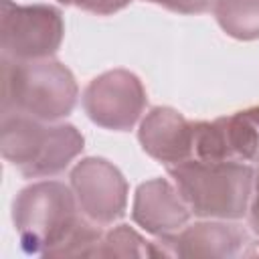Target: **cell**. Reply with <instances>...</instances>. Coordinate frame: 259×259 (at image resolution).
<instances>
[{"mask_svg":"<svg viewBox=\"0 0 259 259\" xmlns=\"http://www.w3.org/2000/svg\"><path fill=\"white\" fill-rule=\"evenodd\" d=\"M166 170L194 217L239 221L247 214L255 172L251 164L190 158Z\"/></svg>","mask_w":259,"mask_h":259,"instance_id":"obj_1","label":"cell"},{"mask_svg":"<svg viewBox=\"0 0 259 259\" xmlns=\"http://www.w3.org/2000/svg\"><path fill=\"white\" fill-rule=\"evenodd\" d=\"M0 150L22 176L49 178L63 172L83 152V136L71 123L2 111Z\"/></svg>","mask_w":259,"mask_h":259,"instance_id":"obj_2","label":"cell"},{"mask_svg":"<svg viewBox=\"0 0 259 259\" xmlns=\"http://www.w3.org/2000/svg\"><path fill=\"white\" fill-rule=\"evenodd\" d=\"M77 95V81L63 63L55 59L12 61L2 57V111L24 113L53 123L73 111Z\"/></svg>","mask_w":259,"mask_h":259,"instance_id":"obj_3","label":"cell"},{"mask_svg":"<svg viewBox=\"0 0 259 259\" xmlns=\"http://www.w3.org/2000/svg\"><path fill=\"white\" fill-rule=\"evenodd\" d=\"M81 219L71 186L59 180L32 182L12 202V223L26 253L49 257Z\"/></svg>","mask_w":259,"mask_h":259,"instance_id":"obj_4","label":"cell"},{"mask_svg":"<svg viewBox=\"0 0 259 259\" xmlns=\"http://www.w3.org/2000/svg\"><path fill=\"white\" fill-rule=\"evenodd\" d=\"M65 24L55 6L49 4H16L2 0L0 4V47L2 57L12 61L51 59L63 42Z\"/></svg>","mask_w":259,"mask_h":259,"instance_id":"obj_5","label":"cell"},{"mask_svg":"<svg viewBox=\"0 0 259 259\" xmlns=\"http://www.w3.org/2000/svg\"><path fill=\"white\" fill-rule=\"evenodd\" d=\"M81 101L93 123L105 130L125 132L132 130L144 113L146 89L134 73L113 69L91 79Z\"/></svg>","mask_w":259,"mask_h":259,"instance_id":"obj_6","label":"cell"},{"mask_svg":"<svg viewBox=\"0 0 259 259\" xmlns=\"http://www.w3.org/2000/svg\"><path fill=\"white\" fill-rule=\"evenodd\" d=\"M71 190L83 217L99 227L113 225L127 204V182L105 158H83L71 170Z\"/></svg>","mask_w":259,"mask_h":259,"instance_id":"obj_7","label":"cell"},{"mask_svg":"<svg viewBox=\"0 0 259 259\" xmlns=\"http://www.w3.org/2000/svg\"><path fill=\"white\" fill-rule=\"evenodd\" d=\"M251 237L241 225L223 219H204L194 225H186L152 243L154 257L164 255L186 259L251 255Z\"/></svg>","mask_w":259,"mask_h":259,"instance_id":"obj_8","label":"cell"},{"mask_svg":"<svg viewBox=\"0 0 259 259\" xmlns=\"http://www.w3.org/2000/svg\"><path fill=\"white\" fill-rule=\"evenodd\" d=\"M138 140L148 156L168 168L194 156V121L172 107H152L140 121Z\"/></svg>","mask_w":259,"mask_h":259,"instance_id":"obj_9","label":"cell"},{"mask_svg":"<svg viewBox=\"0 0 259 259\" xmlns=\"http://www.w3.org/2000/svg\"><path fill=\"white\" fill-rule=\"evenodd\" d=\"M192 212L176 190L174 182L166 178H152L138 186L132 219L154 237H166L188 225Z\"/></svg>","mask_w":259,"mask_h":259,"instance_id":"obj_10","label":"cell"},{"mask_svg":"<svg viewBox=\"0 0 259 259\" xmlns=\"http://www.w3.org/2000/svg\"><path fill=\"white\" fill-rule=\"evenodd\" d=\"M227 160L259 162V105L219 117Z\"/></svg>","mask_w":259,"mask_h":259,"instance_id":"obj_11","label":"cell"},{"mask_svg":"<svg viewBox=\"0 0 259 259\" xmlns=\"http://www.w3.org/2000/svg\"><path fill=\"white\" fill-rule=\"evenodd\" d=\"M219 26L237 40L259 38V0H212Z\"/></svg>","mask_w":259,"mask_h":259,"instance_id":"obj_12","label":"cell"},{"mask_svg":"<svg viewBox=\"0 0 259 259\" xmlns=\"http://www.w3.org/2000/svg\"><path fill=\"white\" fill-rule=\"evenodd\" d=\"M95 257H154V247L130 225L103 231Z\"/></svg>","mask_w":259,"mask_h":259,"instance_id":"obj_13","label":"cell"},{"mask_svg":"<svg viewBox=\"0 0 259 259\" xmlns=\"http://www.w3.org/2000/svg\"><path fill=\"white\" fill-rule=\"evenodd\" d=\"M61 4H67V6H77L81 10H87V12H93V14H113L121 8H125L132 0H59Z\"/></svg>","mask_w":259,"mask_h":259,"instance_id":"obj_14","label":"cell"},{"mask_svg":"<svg viewBox=\"0 0 259 259\" xmlns=\"http://www.w3.org/2000/svg\"><path fill=\"white\" fill-rule=\"evenodd\" d=\"M144 2H152L180 14H200L210 10L212 6V0H144Z\"/></svg>","mask_w":259,"mask_h":259,"instance_id":"obj_15","label":"cell"},{"mask_svg":"<svg viewBox=\"0 0 259 259\" xmlns=\"http://www.w3.org/2000/svg\"><path fill=\"white\" fill-rule=\"evenodd\" d=\"M249 227L255 235H259V168L253 172V188H251V200L247 208Z\"/></svg>","mask_w":259,"mask_h":259,"instance_id":"obj_16","label":"cell"},{"mask_svg":"<svg viewBox=\"0 0 259 259\" xmlns=\"http://www.w3.org/2000/svg\"><path fill=\"white\" fill-rule=\"evenodd\" d=\"M255 253H257V255H259V247H257V251H255Z\"/></svg>","mask_w":259,"mask_h":259,"instance_id":"obj_17","label":"cell"}]
</instances>
